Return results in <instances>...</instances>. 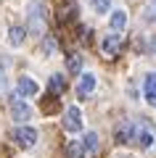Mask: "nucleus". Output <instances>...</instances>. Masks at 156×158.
<instances>
[{
  "mask_svg": "<svg viewBox=\"0 0 156 158\" xmlns=\"http://www.w3.org/2000/svg\"><path fill=\"white\" fill-rule=\"evenodd\" d=\"M27 13H29V32L42 34L45 32V3L42 0H32Z\"/></svg>",
  "mask_w": 156,
  "mask_h": 158,
  "instance_id": "f257e3e1",
  "label": "nucleus"
},
{
  "mask_svg": "<svg viewBox=\"0 0 156 158\" xmlns=\"http://www.w3.org/2000/svg\"><path fill=\"white\" fill-rule=\"evenodd\" d=\"M114 137H117L119 145L135 142V137H138V124H135V121H119V127L114 129Z\"/></svg>",
  "mask_w": 156,
  "mask_h": 158,
  "instance_id": "f03ea898",
  "label": "nucleus"
},
{
  "mask_svg": "<svg viewBox=\"0 0 156 158\" xmlns=\"http://www.w3.org/2000/svg\"><path fill=\"white\" fill-rule=\"evenodd\" d=\"M64 129L66 132H79L82 129V111L77 106H69L64 111Z\"/></svg>",
  "mask_w": 156,
  "mask_h": 158,
  "instance_id": "7ed1b4c3",
  "label": "nucleus"
},
{
  "mask_svg": "<svg viewBox=\"0 0 156 158\" xmlns=\"http://www.w3.org/2000/svg\"><path fill=\"white\" fill-rule=\"evenodd\" d=\"M13 140L21 148H34V142H37V129H34V127H16V129H13Z\"/></svg>",
  "mask_w": 156,
  "mask_h": 158,
  "instance_id": "20e7f679",
  "label": "nucleus"
},
{
  "mask_svg": "<svg viewBox=\"0 0 156 158\" xmlns=\"http://www.w3.org/2000/svg\"><path fill=\"white\" fill-rule=\"evenodd\" d=\"M16 90H19V95H24V98H34V95L40 92V85L34 82L32 77H19Z\"/></svg>",
  "mask_w": 156,
  "mask_h": 158,
  "instance_id": "39448f33",
  "label": "nucleus"
},
{
  "mask_svg": "<svg viewBox=\"0 0 156 158\" xmlns=\"http://www.w3.org/2000/svg\"><path fill=\"white\" fill-rule=\"evenodd\" d=\"M11 116H13V121H29V116H32V108H29L24 100L13 98V100H11Z\"/></svg>",
  "mask_w": 156,
  "mask_h": 158,
  "instance_id": "423d86ee",
  "label": "nucleus"
},
{
  "mask_svg": "<svg viewBox=\"0 0 156 158\" xmlns=\"http://www.w3.org/2000/svg\"><path fill=\"white\" fill-rule=\"evenodd\" d=\"M122 45H124V40L119 37V34H109V37H103V42H100V50L106 53V56H119Z\"/></svg>",
  "mask_w": 156,
  "mask_h": 158,
  "instance_id": "0eeeda50",
  "label": "nucleus"
},
{
  "mask_svg": "<svg viewBox=\"0 0 156 158\" xmlns=\"http://www.w3.org/2000/svg\"><path fill=\"white\" fill-rule=\"evenodd\" d=\"M154 129H148L145 124H138V137H135V145H140L143 150H148V148H154Z\"/></svg>",
  "mask_w": 156,
  "mask_h": 158,
  "instance_id": "6e6552de",
  "label": "nucleus"
},
{
  "mask_svg": "<svg viewBox=\"0 0 156 158\" xmlns=\"http://www.w3.org/2000/svg\"><path fill=\"white\" fill-rule=\"evenodd\" d=\"M143 95L148 106H156V74H148L143 82Z\"/></svg>",
  "mask_w": 156,
  "mask_h": 158,
  "instance_id": "1a4fd4ad",
  "label": "nucleus"
},
{
  "mask_svg": "<svg viewBox=\"0 0 156 158\" xmlns=\"http://www.w3.org/2000/svg\"><path fill=\"white\" fill-rule=\"evenodd\" d=\"M93 90H95V77L93 74H82V77H79V85H77V95L85 98V95H90Z\"/></svg>",
  "mask_w": 156,
  "mask_h": 158,
  "instance_id": "9d476101",
  "label": "nucleus"
},
{
  "mask_svg": "<svg viewBox=\"0 0 156 158\" xmlns=\"http://www.w3.org/2000/svg\"><path fill=\"white\" fill-rule=\"evenodd\" d=\"M24 37H27L24 27H11V29H8V42H11V48H21L24 45Z\"/></svg>",
  "mask_w": 156,
  "mask_h": 158,
  "instance_id": "9b49d317",
  "label": "nucleus"
},
{
  "mask_svg": "<svg viewBox=\"0 0 156 158\" xmlns=\"http://www.w3.org/2000/svg\"><path fill=\"white\" fill-rule=\"evenodd\" d=\"M48 90L53 92V95H61V92L66 90V79H64L61 74H53V77L48 79Z\"/></svg>",
  "mask_w": 156,
  "mask_h": 158,
  "instance_id": "f8f14e48",
  "label": "nucleus"
},
{
  "mask_svg": "<svg viewBox=\"0 0 156 158\" xmlns=\"http://www.w3.org/2000/svg\"><path fill=\"white\" fill-rule=\"evenodd\" d=\"M66 158H85L82 140H72V142H66Z\"/></svg>",
  "mask_w": 156,
  "mask_h": 158,
  "instance_id": "ddd939ff",
  "label": "nucleus"
},
{
  "mask_svg": "<svg viewBox=\"0 0 156 158\" xmlns=\"http://www.w3.org/2000/svg\"><path fill=\"white\" fill-rule=\"evenodd\" d=\"M82 148H85V156H93L95 150H98V135L95 132H87L82 140Z\"/></svg>",
  "mask_w": 156,
  "mask_h": 158,
  "instance_id": "4468645a",
  "label": "nucleus"
},
{
  "mask_svg": "<svg viewBox=\"0 0 156 158\" xmlns=\"http://www.w3.org/2000/svg\"><path fill=\"white\" fill-rule=\"evenodd\" d=\"M124 27H127V13L124 11H114L111 13V29L114 32H122Z\"/></svg>",
  "mask_w": 156,
  "mask_h": 158,
  "instance_id": "2eb2a0df",
  "label": "nucleus"
},
{
  "mask_svg": "<svg viewBox=\"0 0 156 158\" xmlns=\"http://www.w3.org/2000/svg\"><path fill=\"white\" fill-rule=\"evenodd\" d=\"M66 66H69V71H72V74H79V71H82V56H69Z\"/></svg>",
  "mask_w": 156,
  "mask_h": 158,
  "instance_id": "dca6fc26",
  "label": "nucleus"
},
{
  "mask_svg": "<svg viewBox=\"0 0 156 158\" xmlns=\"http://www.w3.org/2000/svg\"><path fill=\"white\" fill-rule=\"evenodd\" d=\"M90 3H93V8L98 13H106L109 8H111V0H90Z\"/></svg>",
  "mask_w": 156,
  "mask_h": 158,
  "instance_id": "f3484780",
  "label": "nucleus"
},
{
  "mask_svg": "<svg viewBox=\"0 0 156 158\" xmlns=\"http://www.w3.org/2000/svg\"><path fill=\"white\" fill-rule=\"evenodd\" d=\"M42 48H45V53H53V50H56V42H53V40H45V42H42Z\"/></svg>",
  "mask_w": 156,
  "mask_h": 158,
  "instance_id": "a211bd4d",
  "label": "nucleus"
},
{
  "mask_svg": "<svg viewBox=\"0 0 156 158\" xmlns=\"http://www.w3.org/2000/svg\"><path fill=\"white\" fill-rule=\"evenodd\" d=\"M148 50H151V53H156V34L148 40Z\"/></svg>",
  "mask_w": 156,
  "mask_h": 158,
  "instance_id": "6ab92c4d",
  "label": "nucleus"
},
{
  "mask_svg": "<svg viewBox=\"0 0 156 158\" xmlns=\"http://www.w3.org/2000/svg\"><path fill=\"white\" fill-rule=\"evenodd\" d=\"M6 87V79H3V69H0V90Z\"/></svg>",
  "mask_w": 156,
  "mask_h": 158,
  "instance_id": "aec40b11",
  "label": "nucleus"
},
{
  "mask_svg": "<svg viewBox=\"0 0 156 158\" xmlns=\"http://www.w3.org/2000/svg\"><path fill=\"white\" fill-rule=\"evenodd\" d=\"M124 158H130V156H124Z\"/></svg>",
  "mask_w": 156,
  "mask_h": 158,
  "instance_id": "412c9836",
  "label": "nucleus"
}]
</instances>
